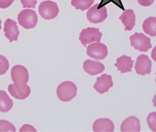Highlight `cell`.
Here are the masks:
<instances>
[{
	"mask_svg": "<svg viewBox=\"0 0 156 132\" xmlns=\"http://www.w3.org/2000/svg\"><path fill=\"white\" fill-rule=\"evenodd\" d=\"M87 46V54L94 60H103L108 56V51L107 45L100 42H95Z\"/></svg>",
	"mask_w": 156,
	"mask_h": 132,
	"instance_id": "5",
	"label": "cell"
},
{
	"mask_svg": "<svg viewBox=\"0 0 156 132\" xmlns=\"http://www.w3.org/2000/svg\"><path fill=\"white\" fill-rule=\"evenodd\" d=\"M135 72L140 75L150 74L152 72V61L145 54H141L137 57L135 62Z\"/></svg>",
	"mask_w": 156,
	"mask_h": 132,
	"instance_id": "9",
	"label": "cell"
},
{
	"mask_svg": "<svg viewBox=\"0 0 156 132\" xmlns=\"http://www.w3.org/2000/svg\"><path fill=\"white\" fill-rule=\"evenodd\" d=\"M19 131L21 132H25V131H31V132H35L36 131V130L33 127V126H31V125H29V124H25V125H23L22 128L20 129V130Z\"/></svg>",
	"mask_w": 156,
	"mask_h": 132,
	"instance_id": "27",
	"label": "cell"
},
{
	"mask_svg": "<svg viewBox=\"0 0 156 132\" xmlns=\"http://www.w3.org/2000/svg\"><path fill=\"white\" fill-rule=\"evenodd\" d=\"M114 130V123L109 119H98L93 123L94 132H113Z\"/></svg>",
	"mask_w": 156,
	"mask_h": 132,
	"instance_id": "15",
	"label": "cell"
},
{
	"mask_svg": "<svg viewBox=\"0 0 156 132\" xmlns=\"http://www.w3.org/2000/svg\"><path fill=\"white\" fill-rule=\"evenodd\" d=\"M109 3H114L120 9L124 10V5H123V3H122L121 0H101L100 4H98V7H103V6H105L106 5H108Z\"/></svg>",
	"mask_w": 156,
	"mask_h": 132,
	"instance_id": "24",
	"label": "cell"
},
{
	"mask_svg": "<svg viewBox=\"0 0 156 132\" xmlns=\"http://www.w3.org/2000/svg\"><path fill=\"white\" fill-rule=\"evenodd\" d=\"M143 30L144 32L154 37L156 35V17L151 16L146 18L143 23Z\"/></svg>",
	"mask_w": 156,
	"mask_h": 132,
	"instance_id": "18",
	"label": "cell"
},
{
	"mask_svg": "<svg viewBox=\"0 0 156 132\" xmlns=\"http://www.w3.org/2000/svg\"><path fill=\"white\" fill-rule=\"evenodd\" d=\"M134 66V61L131 57L126 55H122L116 59L115 67L121 73L130 72Z\"/></svg>",
	"mask_w": 156,
	"mask_h": 132,
	"instance_id": "16",
	"label": "cell"
},
{
	"mask_svg": "<svg viewBox=\"0 0 156 132\" xmlns=\"http://www.w3.org/2000/svg\"><path fill=\"white\" fill-rule=\"evenodd\" d=\"M39 15L45 20H51L57 17L59 15L58 5L51 0L42 2L39 6Z\"/></svg>",
	"mask_w": 156,
	"mask_h": 132,
	"instance_id": "3",
	"label": "cell"
},
{
	"mask_svg": "<svg viewBox=\"0 0 156 132\" xmlns=\"http://www.w3.org/2000/svg\"><path fill=\"white\" fill-rule=\"evenodd\" d=\"M147 123L149 128L151 129V130L155 131L156 130V112H151L149 114V116L147 117Z\"/></svg>",
	"mask_w": 156,
	"mask_h": 132,
	"instance_id": "23",
	"label": "cell"
},
{
	"mask_svg": "<svg viewBox=\"0 0 156 132\" xmlns=\"http://www.w3.org/2000/svg\"><path fill=\"white\" fill-rule=\"evenodd\" d=\"M1 28H2V25H1V19H0V30H1Z\"/></svg>",
	"mask_w": 156,
	"mask_h": 132,
	"instance_id": "29",
	"label": "cell"
},
{
	"mask_svg": "<svg viewBox=\"0 0 156 132\" xmlns=\"http://www.w3.org/2000/svg\"><path fill=\"white\" fill-rule=\"evenodd\" d=\"M16 127L9 121L1 119L0 120V132H16Z\"/></svg>",
	"mask_w": 156,
	"mask_h": 132,
	"instance_id": "21",
	"label": "cell"
},
{
	"mask_svg": "<svg viewBox=\"0 0 156 132\" xmlns=\"http://www.w3.org/2000/svg\"><path fill=\"white\" fill-rule=\"evenodd\" d=\"M137 2L143 6H150L155 2V0H137Z\"/></svg>",
	"mask_w": 156,
	"mask_h": 132,
	"instance_id": "28",
	"label": "cell"
},
{
	"mask_svg": "<svg viewBox=\"0 0 156 132\" xmlns=\"http://www.w3.org/2000/svg\"><path fill=\"white\" fill-rule=\"evenodd\" d=\"M13 101L5 90H0V112H8L13 108Z\"/></svg>",
	"mask_w": 156,
	"mask_h": 132,
	"instance_id": "19",
	"label": "cell"
},
{
	"mask_svg": "<svg viewBox=\"0 0 156 132\" xmlns=\"http://www.w3.org/2000/svg\"><path fill=\"white\" fill-rule=\"evenodd\" d=\"M120 21L123 23L126 31L133 30L135 24V15L133 9H126L119 16Z\"/></svg>",
	"mask_w": 156,
	"mask_h": 132,
	"instance_id": "17",
	"label": "cell"
},
{
	"mask_svg": "<svg viewBox=\"0 0 156 132\" xmlns=\"http://www.w3.org/2000/svg\"><path fill=\"white\" fill-rule=\"evenodd\" d=\"M108 17V10L105 6L98 7V4L90 6L87 13V19L92 24H99L104 22Z\"/></svg>",
	"mask_w": 156,
	"mask_h": 132,
	"instance_id": "7",
	"label": "cell"
},
{
	"mask_svg": "<svg viewBox=\"0 0 156 132\" xmlns=\"http://www.w3.org/2000/svg\"><path fill=\"white\" fill-rule=\"evenodd\" d=\"M120 130L122 132H139L141 130L140 120L134 116L128 117L122 122Z\"/></svg>",
	"mask_w": 156,
	"mask_h": 132,
	"instance_id": "13",
	"label": "cell"
},
{
	"mask_svg": "<svg viewBox=\"0 0 156 132\" xmlns=\"http://www.w3.org/2000/svg\"><path fill=\"white\" fill-rule=\"evenodd\" d=\"M23 7L24 8H34L37 4V0H20Z\"/></svg>",
	"mask_w": 156,
	"mask_h": 132,
	"instance_id": "25",
	"label": "cell"
},
{
	"mask_svg": "<svg viewBox=\"0 0 156 132\" xmlns=\"http://www.w3.org/2000/svg\"><path fill=\"white\" fill-rule=\"evenodd\" d=\"M11 79L14 82L27 83L29 81V72L23 65H15L11 70Z\"/></svg>",
	"mask_w": 156,
	"mask_h": 132,
	"instance_id": "12",
	"label": "cell"
},
{
	"mask_svg": "<svg viewBox=\"0 0 156 132\" xmlns=\"http://www.w3.org/2000/svg\"><path fill=\"white\" fill-rule=\"evenodd\" d=\"M4 33L5 36L8 39L10 43L16 41L19 36V30L17 24L12 19H6L4 24Z\"/></svg>",
	"mask_w": 156,
	"mask_h": 132,
	"instance_id": "10",
	"label": "cell"
},
{
	"mask_svg": "<svg viewBox=\"0 0 156 132\" xmlns=\"http://www.w3.org/2000/svg\"><path fill=\"white\" fill-rule=\"evenodd\" d=\"M83 69L89 75H98L104 72L105 65L98 61L86 60L83 63Z\"/></svg>",
	"mask_w": 156,
	"mask_h": 132,
	"instance_id": "14",
	"label": "cell"
},
{
	"mask_svg": "<svg viewBox=\"0 0 156 132\" xmlns=\"http://www.w3.org/2000/svg\"><path fill=\"white\" fill-rule=\"evenodd\" d=\"M102 38V33L95 27H88L83 29L80 35V41L82 45L87 46L88 44L100 42Z\"/></svg>",
	"mask_w": 156,
	"mask_h": 132,
	"instance_id": "4",
	"label": "cell"
},
{
	"mask_svg": "<svg viewBox=\"0 0 156 132\" xmlns=\"http://www.w3.org/2000/svg\"><path fill=\"white\" fill-rule=\"evenodd\" d=\"M130 44L140 52H147L152 48L151 39L142 33H135L132 36H130Z\"/></svg>",
	"mask_w": 156,
	"mask_h": 132,
	"instance_id": "6",
	"label": "cell"
},
{
	"mask_svg": "<svg viewBox=\"0 0 156 132\" xmlns=\"http://www.w3.org/2000/svg\"><path fill=\"white\" fill-rule=\"evenodd\" d=\"M8 92L12 97L17 100H24L31 94V89L27 83L14 82L8 86Z\"/></svg>",
	"mask_w": 156,
	"mask_h": 132,
	"instance_id": "8",
	"label": "cell"
},
{
	"mask_svg": "<svg viewBox=\"0 0 156 132\" xmlns=\"http://www.w3.org/2000/svg\"><path fill=\"white\" fill-rule=\"evenodd\" d=\"M9 69V62L4 56L0 54V75H4Z\"/></svg>",
	"mask_w": 156,
	"mask_h": 132,
	"instance_id": "22",
	"label": "cell"
},
{
	"mask_svg": "<svg viewBox=\"0 0 156 132\" xmlns=\"http://www.w3.org/2000/svg\"><path fill=\"white\" fill-rule=\"evenodd\" d=\"M94 89L100 94L106 93L109 90V89L113 87L112 76L108 74H102L97 79V82L94 84Z\"/></svg>",
	"mask_w": 156,
	"mask_h": 132,
	"instance_id": "11",
	"label": "cell"
},
{
	"mask_svg": "<svg viewBox=\"0 0 156 132\" xmlns=\"http://www.w3.org/2000/svg\"><path fill=\"white\" fill-rule=\"evenodd\" d=\"M57 97L63 102H69L77 96V86L74 82L66 81L57 87Z\"/></svg>",
	"mask_w": 156,
	"mask_h": 132,
	"instance_id": "1",
	"label": "cell"
},
{
	"mask_svg": "<svg viewBox=\"0 0 156 132\" xmlns=\"http://www.w3.org/2000/svg\"><path fill=\"white\" fill-rule=\"evenodd\" d=\"M15 0H0V8L2 9H5L7 7H9Z\"/></svg>",
	"mask_w": 156,
	"mask_h": 132,
	"instance_id": "26",
	"label": "cell"
},
{
	"mask_svg": "<svg viewBox=\"0 0 156 132\" xmlns=\"http://www.w3.org/2000/svg\"><path fill=\"white\" fill-rule=\"evenodd\" d=\"M94 1L95 0H71L70 4L77 10L85 11L94 4Z\"/></svg>",
	"mask_w": 156,
	"mask_h": 132,
	"instance_id": "20",
	"label": "cell"
},
{
	"mask_svg": "<svg viewBox=\"0 0 156 132\" xmlns=\"http://www.w3.org/2000/svg\"><path fill=\"white\" fill-rule=\"evenodd\" d=\"M17 21L24 29H33L37 25L38 16L35 11L30 8H26L19 13V15L17 16Z\"/></svg>",
	"mask_w": 156,
	"mask_h": 132,
	"instance_id": "2",
	"label": "cell"
}]
</instances>
